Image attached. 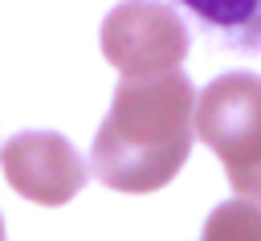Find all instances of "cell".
<instances>
[{
	"mask_svg": "<svg viewBox=\"0 0 261 241\" xmlns=\"http://www.w3.org/2000/svg\"><path fill=\"white\" fill-rule=\"evenodd\" d=\"M241 200H249V204H257V208H261V172L241 188Z\"/></svg>",
	"mask_w": 261,
	"mask_h": 241,
	"instance_id": "obj_7",
	"label": "cell"
},
{
	"mask_svg": "<svg viewBox=\"0 0 261 241\" xmlns=\"http://www.w3.org/2000/svg\"><path fill=\"white\" fill-rule=\"evenodd\" d=\"M0 241H4V221H0Z\"/></svg>",
	"mask_w": 261,
	"mask_h": 241,
	"instance_id": "obj_8",
	"label": "cell"
},
{
	"mask_svg": "<svg viewBox=\"0 0 261 241\" xmlns=\"http://www.w3.org/2000/svg\"><path fill=\"white\" fill-rule=\"evenodd\" d=\"M216 41L257 53L261 49V0H179Z\"/></svg>",
	"mask_w": 261,
	"mask_h": 241,
	"instance_id": "obj_5",
	"label": "cell"
},
{
	"mask_svg": "<svg viewBox=\"0 0 261 241\" xmlns=\"http://www.w3.org/2000/svg\"><path fill=\"white\" fill-rule=\"evenodd\" d=\"M192 82L171 69L155 78H122L94 135L90 163L114 192H155L184 167L192 151Z\"/></svg>",
	"mask_w": 261,
	"mask_h": 241,
	"instance_id": "obj_1",
	"label": "cell"
},
{
	"mask_svg": "<svg viewBox=\"0 0 261 241\" xmlns=\"http://www.w3.org/2000/svg\"><path fill=\"white\" fill-rule=\"evenodd\" d=\"M200 241H261V208L249 200L216 204Z\"/></svg>",
	"mask_w": 261,
	"mask_h": 241,
	"instance_id": "obj_6",
	"label": "cell"
},
{
	"mask_svg": "<svg viewBox=\"0 0 261 241\" xmlns=\"http://www.w3.org/2000/svg\"><path fill=\"white\" fill-rule=\"evenodd\" d=\"M102 57L122 78L171 74L188 57V29L159 0H122L102 20Z\"/></svg>",
	"mask_w": 261,
	"mask_h": 241,
	"instance_id": "obj_3",
	"label": "cell"
},
{
	"mask_svg": "<svg viewBox=\"0 0 261 241\" xmlns=\"http://www.w3.org/2000/svg\"><path fill=\"white\" fill-rule=\"evenodd\" d=\"M8 184L33 204H65L86 184V163L73 143L57 131H20L0 151Z\"/></svg>",
	"mask_w": 261,
	"mask_h": 241,
	"instance_id": "obj_4",
	"label": "cell"
},
{
	"mask_svg": "<svg viewBox=\"0 0 261 241\" xmlns=\"http://www.w3.org/2000/svg\"><path fill=\"white\" fill-rule=\"evenodd\" d=\"M192 131L216 151L232 188L241 192L261 172V78L257 74H224L204 86Z\"/></svg>",
	"mask_w": 261,
	"mask_h": 241,
	"instance_id": "obj_2",
	"label": "cell"
}]
</instances>
